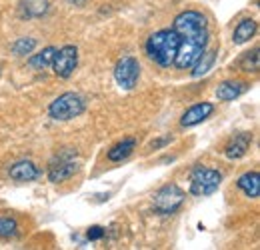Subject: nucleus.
I'll use <instances>...</instances> for the list:
<instances>
[{
  "label": "nucleus",
  "mask_w": 260,
  "mask_h": 250,
  "mask_svg": "<svg viewBox=\"0 0 260 250\" xmlns=\"http://www.w3.org/2000/svg\"><path fill=\"white\" fill-rule=\"evenodd\" d=\"M42 176V170L32 160H18L8 168V178L14 182H34Z\"/></svg>",
  "instance_id": "9d476101"
},
{
  "label": "nucleus",
  "mask_w": 260,
  "mask_h": 250,
  "mask_svg": "<svg viewBox=\"0 0 260 250\" xmlns=\"http://www.w3.org/2000/svg\"><path fill=\"white\" fill-rule=\"evenodd\" d=\"M170 142H174V136H172V134H162V136H158V138H154V140H150V142H148L146 152H154V150L166 148Z\"/></svg>",
  "instance_id": "4be33fe9"
},
{
  "label": "nucleus",
  "mask_w": 260,
  "mask_h": 250,
  "mask_svg": "<svg viewBox=\"0 0 260 250\" xmlns=\"http://www.w3.org/2000/svg\"><path fill=\"white\" fill-rule=\"evenodd\" d=\"M86 110V98L78 92H64L56 96L48 104V116L54 122H68L84 114Z\"/></svg>",
  "instance_id": "20e7f679"
},
{
  "label": "nucleus",
  "mask_w": 260,
  "mask_h": 250,
  "mask_svg": "<svg viewBox=\"0 0 260 250\" xmlns=\"http://www.w3.org/2000/svg\"><path fill=\"white\" fill-rule=\"evenodd\" d=\"M216 56H218V50H216V48H212V50L206 48V50L200 54V58L194 63V66L190 68V70H192V78H200V76L208 74V72L214 68Z\"/></svg>",
  "instance_id": "a211bd4d"
},
{
  "label": "nucleus",
  "mask_w": 260,
  "mask_h": 250,
  "mask_svg": "<svg viewBox=\"0 0 260 250\" xmlns=\"http://www.w3.org/2000/svg\"><path fill=\"white\" fill-rule=\"evenodd\" d=\"M248 88H250V82L232 78V80H224V82H220V84L216 86L214 94H216V98H218L220 102H232V100L240 98V96L246 92Z\"/></svg>",
  "instance_id": "f8f14e48"
},
{
  "label": "nucleus",
  "mask_w": 260,
  "mask_h": 250,
  "mask_svg": "<svg viewBox=\"0 0 260 250\" xmlns=\"http://www.w3.org/2000/svg\"><path fill=\"white\" fill-rule=\"evenodd\" d=\"M52 72L58 78H70L74 70L78 68V46L76 44H64L56 48L54 60H52Z\"/></svg>",
  "instance_id": "6e6552de"
},
{
  "label": "nucleus",
  "mask_w": 260,
  "mask_h": 250,
  "mask_svg": "<svg viewBox=\"0 0 260 250\" xmlns=\"http://www.w3.org/2000/svg\"><path fill=\"white\" fill-rule=\"evenodd\" d=\"M178 46H180V36L170 26V28H160V30L152 32L144 42V52L160 68H170L174 64Z\"/></svg>",
  "instance_id": "f03ea898"
},
{
  "label": "nucleus",
  "mask_w": 260,
  "mask_h": 250,
  "mask_svg": "<svg viewBox=\"0 0 260 250\" xmlns=\"http://www.w3.org/2000/svg\"><path fill=\"white\" fill-rule=\"evenodd\" d=\"M22 234L20 220L10 212H0V240H14Z\"/></svg>",
  "instance_id": "dca6fc26"
},
{
  "label": "nucleus",
  "mask_w": 260,
  "mask_h": 250,
  "mask_svg": "<svg viewBox=\"0 0 260 250\" xmlns=\"http://www.w3.org/2000/svg\"><path fill=\"white\" fill-rule=\"evenodd\" d=\"M36 46H38L36 38H32V36H20V38H16L10 44V52L14 56H26V54H32L34 50H36Z\"/></svg>",
  "instance_id": "412c9836"
},
{
  "label": "nucleus",
  "mask_w": 260,
  "mask_h": 250,
  "mask_svg": "<svg viewBox=\"0 0 260 250\" xmlns=\"http://www.w3.org/2000/svg\"><path fill=\"white\" fill-rule=\"evenodd\" d=\"M112 74H114V80H116L118 88L128 92V90H134V88L138 86L142 68H140L138 58H134V56L126 54V56H120V58L116 60Z\"/></svg>",
  "instance_id": "0eeeda50"
},
{
  "label": "nucleus",
  "mask_w": 260,
  "mask_h": 250,
  "mask_svg": "<svg viewBox=\"0 0 260 250\" xmlns=\"http://www.w3.org/2000/svg\"><path fill=\"white\" fill-rule=\"evenodd\" d=\"M136 146H138V138L136 136H126V138L118 140L114 146L108 148L106 158H108V162H122L136 150Z\"/></svg>",
  "instance_id": "ddd939ff"
},
{
  "label": "nucleus",
  "mask_w": 260,
  "mask_h": 250,
  "mask_svg": "<svg viewBox=\"0 0 260 250\" xmlns=\"http://www.w3.org/2000/svg\"><path fill=\"white\" fill-rule=\"evenodd\" d=\"M54 54H56V46H44L40 52L30 54V58H28V66H30L32 70H46V68H50V66H52Z\"/></svg>",
  "instance_id": "6ab92c4d"
},
{
  "label": "nucleus",
  "mask_w": 260,
  "mask_h": 250,
  "mask_svg": "<svg viewBox=\"0 0 260 250\" xmlns=\"http://www.w3.org/2000/svg\"><path fill=\"white\" fill-rule=\"evenodd\" d=\"M214 102H208V100H202V102H194L192 106H188L182 116H180V126L182 128H192V126L202 124L206 118L212 116L214 112Z\"/></svg>",
  "instance_id": "1a4fd4ad"
},
{
  "label": "nucleus",
  "mask_w": 260,
  "mask_h": 250,
  "mask_svg": "<svg viewBox=\"0 0 260 250\" xmlns=\"http://www.w3.org/2000/svg\"><path fill=\"white\" fill-rule=\"evenodd\" d=\"M234 68H238L240 72H252V74H256L260 68V56H258V48H252V50H248V52H244V54H240V58L234 63Z\"/></svg>",
  "instance_id": "aec40b11"
},
{
  "label": "nucleus",
  "mask_w": 260,
  "mask_h": 250,
  "mask_svg": "<svg viewBox=\"0 0 260 250\" xmlns=\"http://www.w3.org/2000/svg\"><path fill=\"white\" fill-rule=\"evenodd\" d=\"M50 2L48 0H20V16L22 18H40L48 12Z\"/></svg>",
  "instance_id": "f3484780"
},
{
  "label": "nucleus",
  "mask_w": 260,
  "mask_h": 250,
  "mask_svg": "<svg viewBox=\"0 0 260 250\" xmlns=\"http://www.w3.org/2000/svg\"><path fill=\"white\" fill-rule=\"evenodd\" d=\"M250 144H252V134L250 132H238V134H234L226 142L224 157L228 160H240V158L246 157Z\"/></svg>",
  "instance_id": "9b49d317"
},
{
  "label": "nucleus",
  "mask_w": 260,
  "mask_h": 250,
  "mask_svg": "<svg viewBox=\"0 0 260 250\" xmlns=\"http://www.w3.org/2000/svg\"><path fill=\"white\" fill-rule=\"evenodd\" d=\"M184 202H186V192L176 182H168L152 194V210L160 216L176 214Z\"/></svg>",
  "instance_id": "39448f33"
},
{
  "label": "nucleus",
  "mask_w": 260,
  "mask_h": 250,
  "mask_svg": "<svg viewBox=\"0 0 260 250\" xmlns=\"http://www.w3.org/2000/svg\"><path fill=\"white\" fill-rule=\"evenodd\" d=\"M172 28L180 36V46L172 66L176 70H190L200 58V54L208 48V40H210L208 20L200 10L188 8L174 16Z\"/></svg>",
  "instance_id": "f257e3e1"
},
{
  "label": "nucleus",
  "mask_w": 260,
  "mask_h": 250,
  "mask_svg": "<svg viewBox=\"0 0 260 250\" xmlns=\"http://www.w3.org/2000/svg\"><path fill=\"white\" fill-rule=\"evenodd\" d=\"M256 32H258V22H256L254 18H242V20L236 24L234 32H232V44L242 46V44L250 42V40L256 36Z\"/></svg>",
  "instance_id": "4468645a"
},
{
  "label": "nucleus",
  "mask_w": 260,
  "mask_h": 250,
  "mask_svg": "<svg viewBox=\"0 0 260 250\" xmlns=\"http://www.w3.org/2000/svg\"><path fill=\"white\" fill-rule=\"evenodd\" d=\"M236 186H238V190H240L246 198L256 200V198L260 196V174H258V170H248V172H244L242 176H238Z\"/></svg>",
  "instance_id": "2eb2a0df"
},
{
  "label": "nucleus",
  "mask_w": 260,
  "mask_h": 250,
  "mask_svg": "<svg viewBox=\"0 0 260 250\" xmlns=\"http://www.w3.org/2000/svg\"><path fill=\"white\" fill-rule=\"evenodd\" d=\"M80 170V158L76 148H60L48 162V182L52 184H62L66 180H70L74 174H78Z\"/></svg>",
  "instance_id": "7ed1b4c3"
},
{
  "label": "nucleus",
  "mask_w": 260,
  "mask_h": 250,
  "mask_svg": "<svg viewBox=\"0 0 260 250\" xmlns=\"http://www.w3.org/2000/svg\"><path fill=\"white\" fill-rule=\"evenodd\" d=\"M106 236V228L100 226V224H94L90 228H86V240L88 242H96V240H102Z\"/></svg>",
  "instance_id": "5701e85b"
},
{
  "label": "nucleus",
  "mask_w": 260,
  "mask_h": 250,
  "mask_svg": "<svg viewBox=\"0 0 260 250\" xmlns=\"http://www.w3.org/2000/svg\"><path fill=\"white\" fill-rule=\"evenodd\" d=\"M222 184V172L208 166H196L190 172V186L188 192L192 196H210Z\"/></svg>",
  "instance_id": "423d86ee"
},
{
  "label": "nucleus",
  "mask_w": 260,
  "mask_h": 250,
  "mask_svg": "<svg viewBox=\"0 0 260 250\" xmlns=\"http://www.w3.org/2000/svg\"><path fill=\"white\" fill-rule=\"evenodd\" d=\"M68 4H72V6H78V8H82V6H86V2L88 0H66Z\"/></svg>",
  "instance_id": "b1692460"
}]
</instances>
